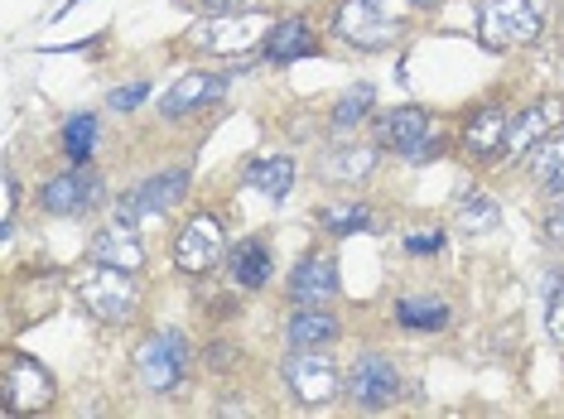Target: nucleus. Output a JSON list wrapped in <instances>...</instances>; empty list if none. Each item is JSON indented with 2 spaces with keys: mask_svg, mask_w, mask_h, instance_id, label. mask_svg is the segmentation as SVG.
<instances>
[{
  "mask_svg": "<svg viewBox=\"0 0 564 419\" xmlns=\"http://www.w3.org/2000/svg\"><path fill=\"white\" fill-rule=\"evenodd\" d=\"M478 30L487 48H525L545 34V0H482Z\"/></svg>",
  "mask_w": 564,
  "mask_h": 419,
  "instance_id": "obj_1",
  "label": "nucleus"
},
{
  "mask_svg": "<svg viewBox=\"0 0 564 419\" xmlns=\"http://www.w3.org/2000/svg\"><path fill=\"white\" fill-rule=\"evenodd\" d=\"M405 20L391 10V0H343L333 15V34L352 48H391L401 40Z\"/></svg>",
  "mask_w": 564,
  "mask_h": 419,
  "instance_id": "obj_2",
  "label": "nucleus"
},
{
  "mask_svg": "<svg viewBox=\"0 0 564 419\" xmlns=\"http://www.w3.org/2000/svg\"><path fill=\"white\" fill-rule=\"evenodd\" d=\"M58 396L54 376L44 372V362L24 357V352H6L0 357V410L6 415H34L48 410Z\"/></svg>",
  "mask_w": 564,
  "mask_h": 419,
  "instance_id": "obj_3",
  "label": "nucleus"
},
{
  "mask_svg": "<svg viewBox=\"0 0 564 419\" xmlns=\"http://www.w3.org/2000/svg\"><path fill=\"white\" fill-rule=\"evenodd\" d=\"M73 289H78V299L87 304V313L101 323H126L135 313V285H131V271H117V265H87L73 279Z\"/></svg>",
  "mask_w": 564,
  "mask_h": 419,
  "instance_id": "obj_4",
  "label": "nucleus"
},
{
  "mask_svg": "<svg viewBox=\"0 0 564 419\" xmlns=\"http://www.w3.org/2000/svg\"><path fill=\"white\" fill-rule=\"evenodd\" d=\"M188 366H194V348L178 328H160L155 338H145L135 348V376L145 381L150 390H174L184 386Z\"/></svg>",
  "mask_w": 564,
  "mask_h": 419,
  "instance_id": "obj_5",
  "label": "nucleus"
},
{
  "mask_svg": "<svg viewBox=\"0 0 564 419\" xmlns=\"http://www.w3.org/2000/svg\"><path fill=\"white\" fill-rule=\"evenodd\" d=\"M285 386L294 390V400H300L304 410H324V405H333V400H338V390H343L338 362L324 357L318 348H290Z\"/></svg>",
  "mask_w": 564,
  "mask_h": 419,
  "instance_id": "obj_6",
  "label": "nucleus"
},
{
  "mask_svg": "<svg viewBox=\"0 0 564 419\" xmlns=\"http://www.w3.org/2000/svg\"><path fill=\"white\" fill-rule=\"evenodd\" d=\"M395 396H401V372H395V362L387 352H362V357L352 362L348 372V400L352 410L362 415H381L391 410Z\"/></svg>",
  "mask_w": 564,
  "mask_h": 419,
  "instance_id": "obj_7",
  "label": "nucleus"
},
{
  "mask_svg": "<svg viewBox=\"0 0 564 419\" xmlns=\"http://www.w3.org/2000/svg\"><path fill=\"white\" fill-rule=\"evenodd\" d=\"M377 131V150H395L405 159H430L440 150V140L430 135V111L425 107H391L371 121Z\"/></svg>",
  "mask_w": 564,
  "mask_h": 419,
  "instance_id": "obj_8",
  "label": "nucleus"
},
{
  "mask_svg": "<svg viewBox=\"0 0 564 419\" xmlns=\"http://www.w3.org/2000/svg\"><path fill=\"white\" fill-rule=\"evenodd\" d=\"M275 24H265L261 10H227V15H208L198 30V44H208L213 54H227V58H241L251 48L265 44Z\"/></svg>",
  "mask_w": 564,
  "mask_h": 419,
  "instance_id": "obj_9",
  "label": "nucleus"
},
{
  "mask_svg": "<svg viewBox=\"0 0 564 419\" xmlns=\"http://www.w3.org/2000/svg\"><path fill=\"white\" fill-rule=\"evenodd\" d=\"M223 256H227V232H223V222H217L213 212H198V218H188V227L174 236V265L184 275L213 271Z\"/></svg>",
  "mask_w": 564,
  "mask_h": 419,
  "instance_id": "obj_10",
  "label": "nucleus"
},
{
  "mask_svg": "<svg viewBox=\"0 0 564 419\" xmlns=\"http://www.w3.org/2000/svg\"><path fill=\"white\" fill-rule=\"evenodd\" d=\"M101 198V179L93 169H83V164H73V169L54 174V179L44 184V212H54V218H83V212H93Z\"/></svg>",
  "mask_w": 564,
  "mask_h": 419,
  "instance_id": "obj_11",
  "label": "nucleus"
},
{
  "mask_svg": "<svg viewBox=\"0 0 564 419\" xmlns=\"http://www.w3.org/2000/svg\"><path fill=\"white\" fill-rule=\"evenodd\" d=\"M188 198V169H164V174H150L145 184H135L131 194L121 198V212L117 218L135 222V218H150V212H174L178 202Z\"/></svg>",
  "mask_w": 564,
  "mask_h": 419,
  "instance_id": "obj_12",
  "label": "nucleus"
},
{
  "mask_svg": "<svg viewBox=\"0 0 564 419\" xmlns=\"http://www.w3.org/2000/svg\"><path fill=\"white\" fill-rule=\"evenodd\" d=\"M338 261L328 256V251H314V256H304L300 265L290 271V299L300 304V309H324L328 299H338Z\"/></svg>",
  "mask_w": 564,
  "mask_h": 419,
  "instance_id": "obj_13",
  "label": "nucleus"
},
{
  "mask_svg": "<svg viewBox=\"0 0 564 419\" xmlns=\"http://www.w3.org/2000/svg\"><path fill=\"white\" fill-rule=\"evenodd\" d=\"M87 256H93L97 265H117V271H140L145 265V246H140V236H135V222H126L117 218L111 227H101V232L87 241Z\"/></svg>",
  "mask_w": 564,
  "mask_h": 419,
  "instance_id": "obj_14",
  "label": "nucleus"
},
{
  "mask_svg": "<svg viewBox=\"0 0 564 419\" xmlns=\"http://www.w3.org/2000/svg\"><path fill=\"white\" fill-rule=\"evenodd\" d=\"M227 97V82L217 78V73H188V78H178L170 92H164V101H160V111L164 117H194V111H208V107H217V101Z\"/></svg>",
  "mask_w": 564,
  "mask_h": 419,
  "instance_id": "obj_15",
  "label": "nucleus"
},
{
  "mask_svg": "<svg viewBox=\"0 0 564 419\" xmlns=\"http://www.w3.org/2000/svg\"><path fill=\"white\" fill-rule=\"evenodd\" d=\"M560 121H564V101H560V97H545V101H535V107H525L521 117L507 125L502 155H525V150H531L535 140H545Z\"/></svg>",
  "mask_w": 564,
  "mask_h": 419,
  "instance_id": "obj_16",
  "label": "nucleus"
},
{
  "mask_svg": "<svg viewBox=\"0 0 564 419\" xmlns=\"http://www.w3.org/2000/svg\"><path fill=\"white\" fill-rule=\"evenodd\" d=\"M507 125H511V117H507L502 101H487V107L473 111L468 125H464V150H468V155H478V159L502 155V145H507Z\"/></svg>",
  "mask_w": 564,
  "mask_h": 419,
  "instance_id": "obj_17",
  "label": "nucleus"
},
{
  "mask_svg": "<svg viewBox=\"0 0 564 419\" xmlns=\"http://www.w3.org/2000/svg\"><path fill=\"white\" fill-rule=\"evenodd\" d=\"M261 48L271 63H300V58L314 54V30L300 15H285V20H275V30L265 34Z\"/></svg>",
  "mask_w": 564,
  "mask_h": 419,
  "instance_id": "obj_18",
  "label": "nucleus"
},
{
  "mask_svg": "<svg viewBox=\"0 0 564 419\" xmlns=\"http://www.w3.org/2000/svg\"><path fill=\"white\" fill-rule=\"evenodd\" d=\"M377 169V145H343L318 159V179L328 184H362Z\"/></svg>",
  "mask_w": 564,
  "mask_h": 419,
  "instance_id": "obj_19",
  "label": "nucleus"
},
{
  "mask_svg": "<svg viewBox=\"0 0 564 419\" xmlns=\"http://www.w3.org/2000/svg\"><path fill=\"white\" fill-rule=\"evenodd\" d=\"M227 271H232V279L241 289H261L265 279H271V246L265 241H241V246L227 251Z\"/></svg>",
  "mask_w": 564,
  "mask_h": 419,
  "instance_id": "obj_20",
  "label": "nucleus"
},
{
  "mask_svg": "<svg viewBox=\"0 0 564 419\" xmlns=\"http://www.w3.org/2000/svg\"><path fill=\"white\" fill-rule=\"evenodd\" d=\"M395 323L405 333H440V328H448V304L440 295H410L395 304Z\"/></svg>",
  "mask_w": 564,
  "mask_h": 419,
  "instance_id": "obj_21",
  "label": "nucleus"
},
{
  "mask_svg": "<svg viewBox=\"0 0 564 419\" xmlns=\"http://www.w3.org/2000/svg\"><path fill=\"white\" fill-rule=\"evenodd\" d=\"M343 333V323L333 319L328 309H300L290 319V328H285V338H290V348H328L333 338Z\"/></svg>",
  "mask_w": 564,
  "mask_h": 419,
  "instance_id": "obj_22",
  "label": "nucleus"
},
{
  "mask_svg": "<svg viewBox=\"0 0 564 419\" xmlns=\"http://www.w3.org/2000/svg\"><path fill=\"white\" fill-rule=\"evenodd\" d=\"M247 184H251V188H261L265 198H285L290 188H294V159H285V155L256 159L251 169H247Z\"/></svg>",
  "mask_w": 564,
  "mask_h": 419,
  "instance_id": "obj_23",
  "label": "nucleus"
},
{
  "mask_svg": "<svg viewBox=\"0 0 564 419\" xmlns=\"http://www.w3.org/2000/svg\"><path fill=\"white\" fill-rule=\"evenodd\" d=\"M377 222L371 218L367 202H328V208H318V227L333 236H352V232H367V227Z\"/></svg>",
  "mask_w": 564,
  "mask_h": 419,
  "instance_id": "obj_24",
  "label": "nucleus"
},
{
  "mask_svg": "<svg viewBox=\"0 0 564 419\" xmlns=\"http://www.w3.org/2000/svg\"><path fill=\"white\" fill-rule=\"evenodd\" d=\"M497 222H502V208H497V202L487 198V194L458 198V232L482 236V232H497Z\"/></svg>",
  "mask_w": 564,
  "mask_h": 419,
  "instance_id": "obj_25",
  "label": "nucleus"
},
{
  "mask_svg": "<svg viewBox=\"0 0 564 419\" xmlns=\"http://www.w3.org/2000/svg\"><path fill=\"white\" fill-rule=\"evenodd\" d=\"M564 169V135L550 131L545 140H535L531 150H525V174H531L535 184H545L550 174H560Z\"/></svg>",
  "mask_w": 564,
  "mask_h": 419,
  "instance_id": "obj_26",
  "label": "nucleus"
},
{
  "mask_svg": "<svg viewBox=\"0 0 564 419\" xmlns=\"http://www.w3.org/2000/svg\"><path fill=\"white\" fill-rule=\"evenodd\" d=\"M371 107H377V87H371V82H357V87H348V92H343L338 107H333V125H338V131H352V125L362 121V117H371Z\"/></svg>",
  "mask_w": 564,
  "mask_h": 419,
  "instance_id": "obj_27",
  "label": "nucleus"
},
{
  "mask_svg": "<svg viewBox=\"0 0 564 419\" xmlns=\"http://www.w3.org/2000/svg\"><path fill=\"white\" fill-rule=\"evenodd\" d=\"M63 150H68V159L73 164H87L93 159V150H97V117H73L68 125H63Z\"/></svg>",
  "mask_w": 564,
  "mask_h": 419,
  "instance_id": "obj_28",
  "label": "nucleus"
},
{
  "mask_svg": "<svg viewBox=\"0 0 564 419\" xmlns=\"http://www.w3.org/2000/svg\"><path fill=\"white\" fill-rule=\"evenodd\" d=\"M541 236L550 241V246H564V198H555L541 212Z\"/></svg>",
  "mask_w": 564,
  "mask_h": 419,
  "instance_id": "obj_29",
  "label": "nucleus"
},
{
  "mask_svg": "<svg viewBox=\"0 0 564 419\" xmlns=\"http://www.w3.org/2000/svg\"><path fill=\"white\" fill-rule=\"evenodd\" d=\"M15 208H20V188H15V179H0V232L10 236V227H15Z\"/></svg>",
  "mask_w": 564,
  "mask_h": 419,
  "instance_id": "obj_30",
  "label": "nucleus"
},
{
  "mask_svg": "<svg viewBox=\"0 0 564 419\" xmlns=\"http://www.w3.org/2000/svg\"><path fill=\"white\" fill-rule=\"evenodd\" d=\"M545 333L555 348H564V285L550 295V309H545Z\"/></svg>",
  "mask_w": 564,
  "mask_h": 419,
  "instance_id": "obj_31",
  "label": "nucleus"
},
{
  "mask_svg": "<svg viewBox=\"0 0 564 419\" xmlns=\"http://www.w3.org/2000/svg\"><path fill=\"white\" fill-rule=\"evenodd\" d=\"M145 97H150V82H131V87H117L107 101H111V111H135Z\"/></svg>",
  "mask_w": 564,
  "mask_h": 419,
  "instance_id": "obj_32",
  "label": "nucleus"
},
{
  "mask_svg": "<svg viewBox=\"0 0 564 419\" xmlns=\"http://www.w3.org/2000/svg\"><path fill=\"white\" fill-rule=\"evenodd\" d=\"M444 246V236L440 232H425V236H405V251L410 256H434V251Z\"/></svg>",
  "mask_w": 564,
  "mask_h": 419,
  "instance_id": "obj_33",
  "label": "nucleus"
},
{
  "mask_svg": "<svg viewBox=\"0 0 564 419\" xmlns=\"http://www.w3.org/2000/svg\"><path fill=\"white\" fill-rule=\"evenodd\" d=\"M198 10H208V15H227V10H241L247 0H194Z\"/></svg>",
  "mask_w": 564,
  "mask_h": 419,
  "instance_id": "obj_34",
  "label": "nucleus"
},
{
  "mask_svg": "<svg viewBox=\"0 0 564 419\" xmlns=\"http://www.w3.org/2000/svg\"><path fill=\"white\" fill-rule=\"evenodd\" d=\"M541 188H545L550 198H564V169H560V174H550V179H545Z\"/></svg>",
  "mask_w": 564,
  "mask_h": 419,
  "instance_id": "obj_35",
  "label": "nucleus"
},
{
  "mask_svg": "<svg viewBox=\"0 0 564 419\" xmlns=\"http://www.w3.org/2000/svg\"><path fill=\"white\" fill-rule=\"evenodd\" d=\"M415 5H420V10H434V5H440V0H415Z\"/></svg>",
  "mask_w": 564,
  "mask_h": 419,
  "instance_id": "obj_36",
  "label": "nucleus"
}]
</instances>
